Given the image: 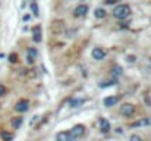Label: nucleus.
I'll return each mask as SVG.
<instances>
[{
  "instance_id": "1",
  "label": "nucleus",
  "mask_w": 151,
  "mask_h": 141,
  "mask_svg": "<svg viewBox=\"0 0 151 141\" xmlns=\"http://www.w3.org/2000/svg\"><path fill=\"white\" fill-rule=\"evenodd\" d=\"M131 15V7L128 4H119L113 9V16L117 19H126Z\"/></svg>"
},
{
  "instance_id": "2",
  "label": "nucleus",
  "mask_w": 151,
  "mask_h": 141,
  "mask_svg": "<svg viewBox=\"0 0 151 141\" xmlns=\"http://www.w3.org/2000/svg\"><path fill=\"white\" fill-rule=\"evenodd\" d=\"M134 112H135V106L131 104V103H125V104L120 107V113H122L123 116H132Z\"/></svg>"
},
{
  "instance_id": "3",
  "label": "nucleus",
  "mask_w": 151,
  "mask_h": 141,
  "mask_svg": "<svg viewBox=\"0 0 151 141\" xmlns=\"http://www.w3.org/2000/svg\"><path fill=\"white\" fill-rule=\"evenodd\" d=\"M84 132H85V127H84V125H75V127L70 129V135H73L75 138L82 137Z\"/></svg>"
},
{
  "instance_id": "4",
  "label": "nucleus",
  "mask_w": 151,
  "mask_h": 141,
  "mask_svg": "<svg viewBox=\"0 0 151 141\" xmlns=\"http://www.w3.org/2000/svg\"><path fill=\"white\" fill-rule=\"evenodd\" d=\"M78 138H75L73 135H70V132H59L56 141H76Z\"/></svg>"
},
{
  "instance_id": "5",
  "label": "nucleus",
  "mask_w": 151,
  "mask_h": 141,
  "mask_svg": "<svg viewBox=\"0 0 151 141\" xmlns=\"http://www.w3.org/2000/svg\"><path fill=\"white\" fill-rule=\"evenodd\" d=\"M93 57L96 60H103L106 57V51L103 48H100V47H96V48H93Z\"/></svg>"
},
{
  "instance_id": "6",
  "label": "nucleus",
  "mask_w": 151,
  "mask_h": 141,
  "mask_svg": "<svg viewBox=\"0 0 151 141\" xmlns=\"http://www.w3.org/2000/svg\"><path fill=\"white\" fill-rule=\"evenodd\" d=\"M117 101H119V97H117V95H110V97H106V98H104V106L111 107V106H114Z\"/></svg>"
},
{
  "instance_id": "7",
  "label": "nucleus",
  "mask_w": 151,
  "mask_h": 141,
  "mask_svg": "<svg viewBox=\"0 0 151 141\" xmlns=\"http://www.w3.org/2000/svg\"><path fill=\"white\" fill-rule=\"evenodd\" d=\"M28 106H29V103H28L27 100H21V101L16 103L15 109H16L18 112H27V110H28Z\"/></svg>"
},
{
  "instance_id": "8",
  "label": "nucleus",
  "mask_w": 151,
  "mask_h": 141,
  "mask_svg": "<svg viewBox=\"0 0 151 141\" xmlns=\"http://www.w3.org/2000/svg\"><path fill=\"white\" fill-rule=\"evenodd\" d=\"M87 12H88V6L87 4H79L75 9V16H84V15H87Z\"/></svg>"
},
{
  "instance_id": "9",
  "label": "nucleus",
  "mask_w": 151,
  "mask_h": 141,
  "mask_svg": "<svg viewBox=\"0 0 151 141\" xmlns=\"http://www.w3.org/2000/svg\"><path fill=\"white\" fill-rule=\"evenodd\" d=\"M151 125V118H144V119H139V121H137V122H134L132 124V127L135 128H138V127H148Z\"/></svg>"
},
{
  "instance_id": "10",
  "label": "nucleus",
  "mask_w": 151,
  "mask_h": 141,
  "mask_svg": "<svg viewBox=\"0 0 151 141\" xmlns=\"http://www.w3.org/2000/svg\"><path fill=\"white\" fill-rule=\"evenodd\" d=\"M32 38L35 43H40L41 41V28L40 27H34L32 28Z\"/></svg>"
},
{
  "instance_id": "11",
  "label": "nucleus",
  "mask_w": 151,
  "mask_h": 141,
  "mask_svg": "<svg viewBox=\"0 0 151 141\" xmlns=\"http://www.w3.org/2000/svg\"><path fill=\"white\" fill-rule=\"evenodd\" d=\"M100 129L104 132V134L110 131V124H109V121H107V119H104V118H101L100 119Z\"/></svg>"
},
{
  "instance_id": "12",
  "label": "nucleus",
  "mask_w": 151,
  "mask_h": 141,
  "mask_svg": "<svg viewBox=\"0 0 151 141\" xmlns=\"http://www.w3.org/2000/svg\"><path fill=\"white\" fill-rule=\"evenodd\" d=\"M0 137L3 141H12L13 140V134L12 132H6V131H1L0 132Z\"/></svg>"
},
{
  "instance_id": "13",
  "label": "nucleus",
  "mask_w": 151,
  "mask_h": 141,
  "mask_svg": "<svg viewBox=\"0 0 151 141\" xmlns=\"http://www.w3.org/2000/svg\"><path fill=\"white\" fill-rule=\"evenodd\" d=\"M35 56H37V50H35V48L28 50V62H29V63H32V62H34Z\"/></svg>"
},
{
  "instance_id": "14",
  "label": "nucleus",
  "mask_w": 151,
  "mask_h": 141,
  "mask_svg": "<svg viewBox=\"0 0 151 141\" xmlns=\"http://www.w3.org/2000/svg\"><path fill=\"white\" fill-rule=\"evenodd\" d=\"M94 15H96V18H99V19H100V18H104V16H106V10L101 9V7H97L96 12H94Z\"/></svg>"
},
{
  "instance_id": "15",
  "label": "nucleus",
  "mask_w": 151,
  "mask_h": 141,
  "mask_svg": "<svg viewBox=\"0 0 151 141\" xmlns=\"http://www.w3.org/2000/svg\"><path fill=\"white\" fill-rule=\"evenodd\" d=\"M82 103H84L82 98H73V100H70V106H72V107H78V106H81Z\"/></svg>"
},
{
  "instance_id": "16",
  "label": "nucleus",
  "mask_w": 151,
  "mask_h": 141,
  "mask_svg": "<svg viewBox=\"0 0 151 141\" xmlns=\"http://www.w3.org/2000/svg\"><path fill=\"white\" fill-rule=\"evenodd\" d=\"M12 125H13L15 129H18V128L22 125V118H15V119L12 121Z\"/></svg>"
},
{
  "instance_id": "17",
  "label": "nucleus",
  "mask_w": 151,
  "mask_h": 141,
  "mask_svg": "<svg viewBox=\"0 0 151 141\" xmlns=\"http://www.w3.org/2000/svg\"><path fill=\"white\" fill-rule=\"evenodd\" d=\"M31 10H32V13H34L35 16H38V15H40V12H38V6H37V3H35V1H32V3H31Z\"/></svg>"
},
{
  "instance_id": "18",
  "label": "nucleus",
  "mask_w": 151,
  "mask_h": 141,
  "mask_svg": "<svg viewBox=\"0 0 151 141\" xmlns=\"http://www.w3.org/2000/svg\"><path fill=\"white\" fill-rule=\"evenodd\" d=\"M129 140H131V141H142V138H141L139 135H137V134H132Z\"/></svg>"
},
{
  "instance_id": "19",
  "label": "nucleus",
  "mask_w": 151,
  "mask_h": 141,
  "mask_svg": "<svg viewBox=\"0 0 151 141\" xmlns=\"http://www.w3.org/2000/svg\"><path fill=\"white\" fill-rule=\"evenodd\" d=\"M9 60H10L12 63H15V62H16V54H15V53H12V54L9 56Z\"/></svg>"
},
{
  "instance_id": "20",
  "label": "nucleus",
  "mask_w": 151,
  "mask_h": 141,
  "mask_svg": "<svg viewBox=\"0 0 151 141\" xmlns=\"http://www.w3.org/2000/svg\"><path fill=\"white\" fill-rule=\"evenodd\" d=\"M6 93V88H4V85H0V95H4Z\"/></svg>"
},
{
  "instance_id": "21",
  "label": "nucleus",
  "mask_w": 151,
  "mask_h": 141,
  "mask_svg": "<svg viewBox=\"0 0 151 141\" xmlns=\"http://www.w3.org/2000/svg\"><path fill=\"white\" fill-rule=\"evenodd\" d=\"M106 1H107L109 4H111V3H113V1H116V0H106Z\"/></svg>"
}]
</instances>
